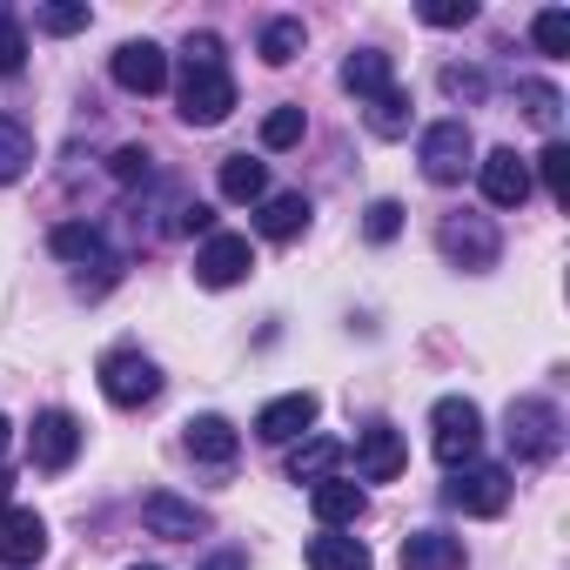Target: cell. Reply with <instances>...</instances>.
Segmentation results:
<instances>
[{
    "label": "cell",
    "instance_id": "1",
    "mask_svg": "<svg viewBox=\"0 0 570 570\" xmlns=\"http://www.w3.org/2000/svg\"><path fill=\"white\" fill-rule=\"evenodd\" d=\"M175 101H181V121H188V128H215V121L235 115V75H228V48H222V35H188Z\"/></svg>",
    "mask_w": 570,
    "mask_h": 570
},
{
    "label": "cell",
    "instance_id": "2",
    "mask_svg": "<svg viewBox=\"0 0 570 570\" xmlns=\"http://www.w3.org/2000/svg\"><path fill=\"white\" fill-rule=\"evenodd\" d=\"M503 443L517 463H550L557 443H563V410L550 396H517L510 416H503Z\"/></svg>",
    "mask_w": 570,
    "mask_h": 570
},
{
    "label": "cell",
    "instance_id": "3",
    "mask_svg": "<svg viewBox=\"0 0 570 570\" xmlns=\"http://www.w3.org/2000/svg\"><path fill=\"white\" fill-rule=\"evenodd\" d=\"M476 443H483V410L470 396H443L430 410V450H436V463L463 470V463H476Z\"/></svg>",
    "mask_w": 570,
    "mask_h": 570
},
{
    "label": "cell",
    "instance_id": "4",
    "mask_svg": "<svg viewBox=\"0 0 570 570\" xmlns=\"http://www.w3.org/2000/svg\"><path fill=\"white\" fill-rule=\"evenodd\" d=\"M416 161H423V175H430L436 188H456V181L476 168V141H470V128L450 115V121H430V128H423Z\"/></svg>",
    "mask_w": 570,
    "mask_h": 570
},
{
    "label": "cell",
    "instance_id": "5",
    "mask_svg": "<svg viewBox=\"0 0 570 570\" xmlns=\"http://www.w3.org/2000/svg\"><path fill=\"white\" fill-rule=\"evenodd\" d=\"M101 396H108L115 410H141V403L161 396V370H155L141 350H108V356H101Z\"/></svg>",
    "mask_w": 570,
    "mask_h": 570
},
{
    "label": "cell",
    "instance_id": "6",
    "mask_svg": "<svg viewBox=\"0 0 570 570\" xmlns=\"http://www.w3.org/2000/svg\"><path fill=\"white\" fill-rule=\"evenodd\" d=\"M443 503L463 510V517H497L510 503V470L503 463H463V470H450Z\"/></svg>",
    "mask_w": 570,
    "mask_h": 570
},
{
    "label": "cell",
    "instance_id": "7",
    "mask_svg": "<svg viewBox=\"0 0 570 570\" xmlns=\"http://www.w3.org/2000/svg\"><path fill=\"white\" fill-rule=\"evenodd\" d=\"M436 248H443L456 268H497V255H503V235H497V222H490V215H443V228H436Z\"/></svg>",
    "mask_w": 570,
    "mask_h": 570
},
{
    "label": "cell",
    "instance_id": "8",
    "mask_svg": "<svg viewBox=\"0 0 570 570\" xmlns=\"http://www.w3.org/2000/svg\"><path fill=\"white\" fill-rule=\"evenodd\" d=\"M476 181H483V202L490 208H523L530 202V161L517 148H490L476 161Z\"/></svg>",
    "mask_w": 570,
    "mask_h": 570
},
{
    "label": "cell",
    "instance_id": "9",
    "mask_svg": "<svg viewBox=\"0 0 570 570\" xmlns=\"http://www.w3.org/2000/svg\"><path fill=\"white\" fill-rule=\"evenodd\" d=\"M28 456H35V470H68L81 456V423L68 410H41L28 430Z\"/></svg>",
    "mask_w": 570,
    "mask_h": 570
},
{
    "label": "cell",
    "instance_id": "10",
    "mask_svg": "<svg viewBox=\"0 0 570 570\" xmlns=\"http://www.w3.org/2000/svg\"><path fill=\"white\" fill-rule=\"evenodd\" d=\"M248 268H255L248 235H208L202 255H195V282H202V289H235Z\"/></svg>",
    "mask_w": 570,
    "mask_h": 570
},
{
    "label": "cell",
    "instance_id": "11",
    "mask_svg": "<svg viewBox=\"0 0 570 570\" xmlns=\"http://www.w3.org/2000/svg\"><path fill=\"white\" fill-rule=\"evenodd\" d=\"M41 557H48V523H41V510L8 503V510H0V563H8V570H28V563H41Z\"/></svg>",
    "mask_w": 570,
    "mask_h": 570
},
{
    "label": "cell",
    "instance_id": "12",
    "mask_svg": "<svg viewBox=\"0 0 570 570\" xmlns=\"http://www.w3.org/2000/svg\"><path fill=\"white\" fill-rule=\"evenodd\" d=\"M316 416H323V403H316L309 390H296V396H275V403H262V416H255V436H262V443H296V436H309V430H316Z\"/></svg>",
    "mask_w": 570,
    "mask_h": 570
},
{
    "label": "cell",
    "instance_id": "13",
    "mask_svg": "<svg viewBox=\"0 0 570 570\" xmlns=\"http://www.w3.org/2000/svg\"><path fill=\"white\" fill-rule=\"evenodd\" d=\"M403 463H410V450H403V430H396V423H370V430L356 436V470H363V483H396Z\"/></svg>",
    "mask_w": 570,
    "mask_h": 570
},
{
    "label": "cell",
    "instance_id": "14",
    "mask_svg": "<svg viewBox=\"0 0 570 570\" xmlns=\"http://www.w3.org/2000/svg\"><path fill=\"white\" fill-rule=\"evenodd\" d=\"M115 88L128 95H161L168 88V55L155 41H121L115 48Z\"/></svg>",
    "mask_w": 570,
    "mask_h": 570
},
{
    "label": "cell",
    "instance_id": "15",
    "mask_svg": "<svg viewBox=\"0 0 570 570\" xmlns=\"http://www.w3.org/2000/svg\"><path fill=\"white\" fill-rule=\"evenodd\" d=\"M141 523H148V537L188 543V537L208 530V510H195V503H181V497H168V490H148V497H141Z\"/></svg>",
    "mask_w": 570,
    "mask_h": 570
},
{
    "label": "cell",
    "instance_id": "16",
    "mask_svg": "<svg viewBox=\"0 0 570 570\" xmlns=\"http://www.w3.org/2000/svg\"><path fill=\"white\" fill-rule=\"evenodd\" d=\"M181 443H188V456H195V463H215V470H228V463H235V450H242V436H235V423H228V416H195Z\"/></svg>",
    "mask_w": 570,
    "mask_h": 570
},
{
    "label": "cell",
    "instance_id": "17",
    "mask_svg": "<svg viewBox=\"0 0 570 570\" xmlns=\"http://www.w3.org/2000/svg\"><path fill=\"white\" fill-rule=\"evenodd\" d=\"M343 456H350V450H343L336 436H303V443L289 450V483H309V490H316L323 476H343Z\"/></svg>",
    "mask_w": 570,
    "mask_h": 570
},
{
    "label": "cell",
    "instance_id": "18",
    "mask_svg": "<svg viewBox=\"0 0 570 570\" xmlns=\"http://www.w3.org/2000/svg\"><path fill=\"white\" fill-rule=\"evenodd\" d=\"M403 570H463V537H450V530H410L403 537Z\"/></svg>",
    "mask_w": 570,
    "mask_h": 570
},
{
    "label": "cell",
    "instance_id": "19",
    "mask_svg": "<svg viewBox=\"0 0 570 570\" xmlns=\"http://www.w3.org/2000/svg\"><path fill=\"white\" fill-rule=\"evenodd\" d=\"M255 228L268 235V242H296L303 228H309V195H262V215H255Z\"/></svg>",
    "mask_w": 570,
    "mask_h": 570
},
{
    "label": "cell",
    "instance_id": "20",
    "mask_svg": "<svg viewBox=\"0 0 570 570\" xmlns=\"http://www.w3.org/2000/svg\"><path fill=\"white\" fill-rule=\"evenodd\" d=\"M309 503H316V517L336 530V523H356L363 510H370V497H363V483H350V476H323L316 490H309Z\"/></svg>",
    "mask_w": 570,
    "mask_h": 570
},
{
    "label": "cell",
    "instance_id": "21",
    "mask_svg": "<svg viewBox=\"0 0 570 570\" xmlns=\"http://www.w3.org/2000/svg\"><path fill=\"white\" fill-rule=\"evenodd\" d=\"M343 88H350V95H363V101L390 95V88H396V68H390V55H383V48H363V55H350V61H343Z\"/></svg>",
    "mask_w": 570,
    "mask_h": 570
},
{
    "label": "cell",
    "instance_id": "22",
    "mask_svg": "<svg viewBox=\"0 0 570 570\" xmlns=\"http://www.w3.org/2000/svg\"><path fill=\"white\" fill-rule=\"evenodd\" d=\"M309 570H376V557L356 543V537H336V530H323V537H309Z\"/></svg>",
    "mask_w": 570,
    "mask_h": 570
},
{
    "label": "cell",
    "instance_id": "23",
    "mask_svg": "<svg viewBox=\"0 0 570 570\" xmlns=\"http://www.w3.org/2000/svg\"><path fill=\"white\" fill-rule=\"evenodd\" d=\"M215 181H222V202H262L268 195V168L255 155H228Z\"/></svg>",
    "mask_w": 570,
    "mask_h": 570
},
{
    "label": "cell",
    "instance_id": "24",
    "mask_svg": "<svg viewBox=\"0 0 570 570\" xmlns=\"http://www.w3.org/2000/svg\"><path fill=\"white\" fill-rule=\"evenodd\" d=\"M48 248H55L61 262H108V242H101L95 222H61V228L48 235Z\"/></svg>",
    "mask_w": 570,
    "mask_h": 570
},
{
    "label": "cell",
    "instance_id": "25",
    "mask_svg": "<svg viewBox=\"0 0 570 570\" xmlns=\"http://www.w3.org/2000/svg\"><path fill=\"white\" fill-rule=\"evenodd\" d=\"M28 161H35V135H28L14 115H0V188L21 181V175H28Z\"/></svg>",
    "mask_w": 570,
    "mask_h": 570
},
{
    "label": "cell",
    "instance_id": "26",
    "mask_svg": "<svg viewBox=\"0 0 570 570\" xmlns=\"http://www.w3.org/2000/svg\"><path fill=\"white\" fill-rule=\"evenodd\" d=\"M296 55H303V21H296V14H275V21L262 28V61H268V68H289Z\"/></svg>",
    "mask_w": 570,
    "mask_h": 570
},
{
    "label": "cell",
    "instance_id": "27",
    "mask_svg": "<svg viewBox=\"0 0 570 570\" xmlns=\"http://www.w3.org/2000/svg\"><path fill=\"white\" fill-rule=\"evenodd\" d=\"M370 135H383V141L410 135V95H403V88H390V95L370 101Z\"/></svg>",
    "mask_w": 570,
    "mask_h": 570
},
{
    "label": "cell",
    "instance_id": "28",
    "mask_svg": "<svg viewBox=\"0 0 570 570\" xmlns=\"http://www.w3.org/2000/svg\"><path fill=\"white\" fill-rule=\"evenodd\" d=\"M303 128H309V121H303V108H296V101H282V108H268V115H262V148H296V141H303Z\"/></svg>",
    "mask_w": 570,
    "mask_h": 570
},
{
    "label": "cell",
    "instance_id": "29",
    "mask_svg": "<svg viewBox=\"0 0 570 570\" xmlns=\"http://www.w3.org/2000/svg\"><path fill=\"white\" fill-rule=\"evenodd\" d=\"M517 101H523V115H530L537 128H550V135H557V121H563V95H557L550 81H523V88H517Z\"/></svg>",
    "mask_w": 570,
    "mask_h": 570
},
{
    "label": "cell",
    "instance_id": "30",
    "mask_svg": "<svg viewBox=\"0 0 570 570\" xmlns=\"http://www.w3.org/2000/svg\"><path fill=\"white\" fill-rule=\"evenodd\" d=\"M530 41H537L550 61H563V55H570V14H563V8H543V14L530 21Z\"/></svg>",
    "mask_w": 570,
    "mask_h": 570
},
{
    "label": "cell",
    "instance_id": "31",
    "mask_svg": "<svg viewBox=\"0 0 570 570\" xmlns=\"http://www.w3.org/2000/svg\"><path fill=\"white\" fill-rule=\"evenodd\" d=\"M21 68H28V28H21L8 8H0V81L21 75Z\"/></svg>",
    "mask_w": 570,
    "mask_h": 570
},
{
    "label": "cell",
    "instance_id": "32",
    "mask_svg": "<svg viewBox=\"0 0 570 570\" xmlns=\"http://www.w3.org/2000/svg\"><path fill=\"white\" fill-rule=\"evenodd\" d=\"M537 175H543L550 202H563V195H570V148H563V141H550V148L537 155Z\"/></svg>",
    "mask_w": 570,
    "mask_h": 570
},
{
    "label": "cell",
    "instance_id": "33",
    "mask_svg": "<svg viewBox=\"0 0 570 570\" xmlns=\"http://www.w3.org/2000/svg\"><path fill=\"white\" fill-rule=\"evenodd\" d=\"M363 235H370V242H396V235H403V202H370Z\"/></svg>",
    "mask_w": 570,
    "mask_h": 570
},
{
    "label": "cell",
    "instance_id": "34",
    "mask_svg": "<svg viewBox=\"0 0 570 570\" xmlns=\"http://www.w3.org/2000/svg\"><path fill=\"white\" fill-rule=\"evenodd\" d=\"M108 175H115V181H148V175H155V155H148V148H115Z\"/></svg>",
    "mask_w": 570,
    "mask_h": 570
},
{
    "label": "cell",
    "instance_id": "35",
    "mask_svg": "<svg viewBox=\"0 0 570 570\" xmlns=\"http://www.w3.org/2000/svg\"><path fill=\"white\" fill-rule=\"evenodd\" d=\"M35 21H41L48 35H81V28H88V8H68V0H55V8H41Z\"/></svg>",
    "mask_w": 570,
    "mask_h": 570
},
{
    "label": "cell",
    "instance_id": "36",
    "mask_svg": "<svg viewBox=\"0 0 570 570\" xmlns=\"http://www.w3.org/2000/svg\"><path fill=\"white\" fill-rule=\"evenodd\" d=\"M423 21L430 28H463V21H476V0H430Z\"/></svg>",
    "mask_w": 570,
    "mask_h": 570
},
{
    "label": "cell",
    "instance_id": "37",
    "mask_svg": "<svg viewBox=\"0 0 570 570\" xmlns=\"http://www.w3.org/2000/svg\"><path fill=\"white\" fill-rule=\"evenodd\" d=\"M483 88H490V81H483L476 68H443V95H450V101H483Z\"/></svg>",
    "mask_w": 570,
    "mask_h": 570
},
{
    "label": "cell",
    "instance_id": "38",
    "mask_svg": "<svg viewBox=\"0 0 570 570\" xmlns=\"http://www.w3.org/2000/svg\"><path fill=\"white\" fill-rule=\"evenodd\" d=\"M175 228H188V235H195V228H215V208H202V202H188V208L175 215Z\"/></svg>",
    "mask_w": 570,
    "mask_h": 570
},
{
    "label": "cell",
    "instance_id": "39",
    "mask_svg": "<svg viewBox=\"0 0 570 570\" xmlns=\"http://www.w3.org/2000/svg\"><path fill=\"white\" fill-rule=\"evenodd\" d=\"M202 570H248V557H242V550H222V557H208Z\"/></svg>",
    "mask_w": 570,
    "mask_h": 570
},
{
    "label": "cell",
    "instance_id": "40",
    "mask_svg": "<svg viewBox=\"0 0 570 570\" xmlns=\"http://www.w3.org/2000/svg\"><path fill=\"white\" fill-rule=\"evenodd\" d=\"M8 497H14V476H8V470H0V510H8Z\"/></svg>",
    "mask_w": 570,
    "mask_h": 570
},
{
    "label": "cell",
    "instance_id": "41",
    "mask_svg": "<svg viewBox=\"0 0 570 570\" xmlns=\"http://www.w3.org/2000/svg\"><path fill=\"white\" fill-rule=\"evenodd\" d=\"M8 436H14V430H8V416H0V450H8Z\"/></svg>",
    "mask_w": 570,
    "mask_h": 570
},
{
    "label": "cell",
    "instance_id": "42",
    "mask_svg": "<svg viewBox=\"0 0 570 570\" xmlns=\"http://www.w3.org/2000/svg\"><path fill=\"white\" fill-rule=\"evenodd\" d=\"M135 570H161V563H135Z\"/></svg>",
    "mask_w": 570,
    "mask_h": 570
}]
</instances>
